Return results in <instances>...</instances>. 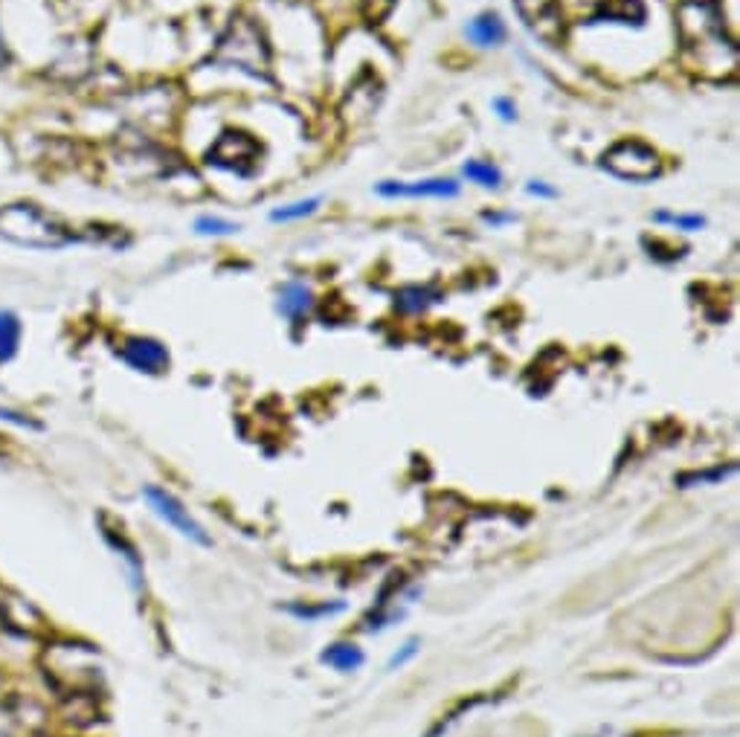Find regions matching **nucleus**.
Segmentation results:
<instances>
[{
  "mask_svg": "<svg viewBox=\"0 0 740 737\" xmlns=\"http://www.w3.org/2000/svg\"><path fill=\"white\" fill-rule=\"evenodd\" d=\"M102 537H105V544L117 551L119 558H123V564L128 567V575H131L128 581H131L134 590L140 592L142 590V558H140V551H137V546L128 544L123 531H117V528H102Z\"/></svg>",
  "mask_w": 740,
  "mask_h": 737,
  "instance_id": "nucleus-12",
  "label": "nucleus"
},
{
  "mask_svg": "<svg viewBox=\"0 0 740 737\" xmlns=\"http://www.w3.org/2000/svg\"><path fill=\"white\" fill-rule=\"evenodd\" d=\"M595 21H610V24H642L645 21V7L639 0H607L601 3L599 12L592 15V24Z\"/></svg>",
  "mask_w": 740,
  "mask_h": 737,
  "instance_id": "nucleus-13",
  "label": "nucleus"
},
{
  "mask_svg": "<svg viewBox=\"0 0 740 737\" xmlns=\"http://www.w3.org/2000/svg\"><path fill=\"white\" fill-rule=\"evenodd\" d=\"M195 233L203 235V239H219V235H233L239 233V224H233V221H226V218L221 215H198L195 218Z\"/></svg>",
  "mask_w": 740,
  "mask_h": 737,
  "instance_id": "nucleus-18",
  "label": "nucleus"
},
{
  "mask_svg": "<svg viewBox=\"0 0 740 737\" xmlns=\"http://www.w3.org/2000/svg\"><path fill=\"white\" fill-rule=\"evenodd\" d=\"M24 343V319L18 317V310L0 308V369L12 364Z\"/></svg>",
  "mask_w": 740,
  "mask_h": 737,
  "instance_id": "nucleus-10",
  "label": "nucleus"
},
{
  "mask_svg": "<svg viewBox=\"0 0 740 737\" xmlns=\"http://www.w3.org/2000/svg\"><path fill=\"white\" fill-rule=\"evenodd\" d=\"M374 192L381 198H456L459 183L451 178H424V180H381Z\"/></svg>",
  "mask_w": 740,
  "mask_h": 737,
  "instance_id": "nucleus-7",
  "label": "nucleus"
},
{
  "mask_svg": "<svg viewBox=\"0 0 740 737\" xmlns=\"http://www.w3.org/2000/svg\"><path fill=\"white\" fill-rule=\"evenodd\" d=\"M433 303H438V294L433 287H404L398 294V308L401 310H424Z\"/></svg>",
  "mask_w": 740,
  "mask_h": 737,
  "instance_id": "nucleus-17",
  "label": "nucleus"
},
{
  "mask_svg": "<svg viewBox=\"0 0 740 737\" xmlns=\"http://www.w3.org/2000/svg\"><path fill=\"white\" fill-rule=\"evenodd\" d=\"M12 67V48H9L7 32H3V21H0V73Z\"/></svg>",
  "mask_w": 740,
  "mask_h": 737,
  "instance_id": "nucleus-25",
  "label": "nucleus"
},
{
  "mask_svg": "<svg viewBox=\"0 0 740 737\" xmlns=\"http://www.w3.org/2000/svg\"><path fill=\"white\" fill-rule=\"evenodd\" d=\"M314 305V291L305 282H285V285L279 287V303H276V308H279L282 317L288 319H299L305 317L308 310H311Z\"/></svg>",
  "mask_w": 740,
  "mask_h": 737,
  "instance_id": "nucleus-11",
  "label": "nucleus"
},
{
  "mask_svg": "<svg viewBox=\"0 0 740 737\" xmlns=\"http://www.w3.org/2000/svg\"><path fill=\"white\" fill-rule=\"evenodd\" d=\"M601 169H607L610 175L622 180H631V183H645V180L663 175V157L654 146L642 140H619L616 146L604 151Z\"/></svg>",
  "mask_w": 740,
  "mask_h": 737,
  "instance_id": "nucleus-2",
  "label": "nucleus"
},
{
  "mask_svg": "<svg viewBox=\"0 0 740 737\" xmlns=\"http://www.w3.org/2000/svg\"><path fill=\"white\" fill-rule=\"evenodd\" d=\"M526 192H529L531 198H558V189L549 187L546 180H529V183H526Z\"/></svg>",
  "mask_w": 740,
  "mask_h": 737,
  "instance_id": "nucleus-24",
  "label": "nucleus"
},
{
  "mask_svg": "<svg viewBox=\"0 0 740 737\" xmlns=\"http://www.w3.org/2000/svg\"><path fill=\"white\" fill-rule=\"evenodd\" d=\"M207 164L215 169L233 171L239 178H250L258 164V143L244 131H224L207 155Z\"/></svg>",
  "mask_w": 740,
  "mask_h": 737,
  "instance_id": "nucleus-4",
  "label": "nucleus"
},
{
  "mask_svg": "<svg viewBox=\"0 0 740 737\" xmlns=\"http://www.w3.org/2000/svg\"><path fill=\"white\" fill-rule=\"evenodd\" d=\"M494 110H497V117L503 119V123H515L517 119V105L508 96H497L494 99Z\"/></svg>",
  "mask_w": 740,
  "mask_h": 737,
  "instance_id": "nucleus-23",
  "label": "nucleus"
},
{
  "mask_svg": "<svg viewBox=\"0 0 740 737\" xmlns=\"http://www.w3.org/2000/svg\"><path fill=\"white\" fill-rule=\"evenodd\" d=\"M0 424H9L15 430H41V421L32 419L30 412L18 410V407L0 404Z\"/></svg>",
  "mask_w": 740,
  "mask_h": 737,
  "instance_id": "nucleus-19",
  "label": "nucleus"
},
{
  "mask_svg": "<svg viewBox=\"0 0 740 737\" xmlns=\"http://www.w3.org/2000/svg\"><path fill=\"white\" fill-rule=\"evenodd\" d=\"M654 221L677 227V230H686V233H694V230H702V227H706V218L702 215H674V212H656Z\"/></svg>",
  "mask_w": 740,
  "mask_h": 737,
  "instance_id": "nucleus-20",
  "label": "nucleus"
},
{
  "mask_svg": "<svg viewBox=\"0 0 740 737\" xmlns=\"http://www.w3.org/2000/svg\"><path fill=\"white\" fill-rule=\"evenodd\" d=\"M247 24V21H244ZM244 24L239 27V30H230V35H235V41H221V53H219V62L221 64H235L239 71H250L253 76H258V71L262 67H267V48L265 41H256L253 48H247L250 41H244ZM258 35V32H256ZM253 35V39H256Z\"/></svg>",
  "mask_w": 740,
  "mask_h": 737,
  "instance_id": "nucleus-8",
  "label": "nucleus"
},
{
  "mask_svg": "<svg viewBox=\"0 0 740 737\" xmlns=\"http://www.w3.org/2000/svg\"><path fill=\"white\" fill-rule=\"evenodd\" d=\"M320 660H323V665L335 667V671H340V674H349V671H358V667L367 662V656H363V651H360L358 644L337 642L323 651Z\"/></svg>",
  "mask_w": 740,
  "mask_h": 737,
  "instance_id": "nucleus-14",
  "label": "nucleus"
},
{
  "mask_svg": "<svg viewBox=\"0 0 740 737\" xmlns=\"http://www.w3.org/2000/svg\"><path fill=\"white\" fill-rule=\"evenodd\" d=\"M117 355L134 372L163 375L169 369V349L155 337H125Z\"/></svg>",
  "mask_w": 740,
  "mask_h": 737,
  "instance_id": "nucleus-6",
  "label": "nucleus"
},
{
  "mask_svg": "<svg viewBox=\"0 0 740 737\" xmlns=\"http://www.w3.org/2000/svg\"><path fill=\"white\" fill-rule=\"evenodd\" d=\"M320 203H323V198H303V201L285 203V207H279V210L271 212V221H273V224L299 221V218H308V215H314V212L320 210Z\"/></svg>",
  "mask_w": 740,
  "mask_h": 737,
  "instance_id": "nucleus-16",
  "label": "nucleus"
},
{
  "mask_svg": "<svg viewBox=\"0 0 740 737\" xmlns=\"http://www.w3.org/2000/svg\"><path fill=\"white\" fill-rule=\"evenodd\" d=\"M517 15L535 39L546 41L549 48L563 41V9L561 0H515Z\"/></svg>",
  "mask_w": 740,
  "mask_h": 737,
  "instance_id": "nucleus-5",
  "label": "nucleus"
},
{
  "mask_svg": "<svg viewBox=\"0 0 740 737\" xmlns=\"http://www.w3.org/2000/svg\"><path fill=\"white\" fill-rule=\"evenodd\" d=\"M340 610H343V604H340V601H337V604H320V607H308V604H290L288 607V613L290 615H296V619H305V621H311V619H320V615H331V613H340Z\"/></svg>",
  "mask_w": 740,
  "mask_h": 737,
  "instance_id": "nucleus-21",
  "label": "nucleus"
},
{
  "mask_svg": "<svg viewBox=\"0 0 740 737\" xmlns=\"http://www.w3.org/2000/svg\"><path fill=\"white\" fill-rule=\"evenodd\" d=\"M462 171H465V178H468L471 183H476V187L499 189V183H503V171H499L494 164H488V160H468Z\"/></svg>",
  "mask_w": 740,
  "mask_h": 737,
  "instance_id": "nucleus-15",
  "label": "nucleus"
},
{
  "mask_svg": "<svg viewBox=\"0 0 740 737\" xmlns=\"http://www.w3.org/2000/svg\"><path fill=\"white\" fill-rule=\"evenodd\" d=\"M415 653H419V639H410V642H406L404 647H401V651H398L395 656L390 660V671H395V667H404L406 662H413Z\"/></svg>",
  "mask_w": 740,
  "mask_h": 737,
  "instance_id": "nucleus-22",
  "label": "nucleus"
},
{
  "mask_svg": "<svg viewBox=\"0 0 740 737\" xmlns=\"http://www.w3.org/2000/svg\"><path fill=\"white\" fill-rule=\"evenodd\" d=\"M142 497H146L148 508H151L166 526H172L178 535H183L187 540H192V544L198 546H212V537L207 535V528L189 514L187 505L180 503L172 491L160 488V485H148V488L142 491Z\"/></svg>",
  "mask_w": 740,
  "mask_h": 737,
  "instance_id": "nucleus-3",
  "label": "nucleus"
},
{
  "mask_svg": "<svg viewBox=\"0 0 740 737\" xmlns=\"http://www.w3.org/2000/svg\"><path fill=\"white\" fill-rule=\"evenodd\" d=\"M465 35L474 41L476 48H499V44L506 41L508 30L506 21L499 18V12H479V15L468 21Z\"/></svg>",
  "mask_w": 740,
  "mask_h": 737,
  "instance_id": "nucleus-9",
  "label": "nucleus"
},
{
  "mask_svg": "<svg viewBox=\"0 0 740 737\" xmlns=\"http://www.w3.org/2000/svg\"><path fill=\"white\" fill-rule=\"evenodd\" d=\"M0 239L27 250H62L76 241L67 227L39 203L15 201L0 207Z\"/></svg>",
  "mask_w": 740,
  "mask_h": 737,
  "instance_id": "nucleus-1",
  "label": "nucleus"
}]
</instances>
